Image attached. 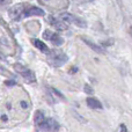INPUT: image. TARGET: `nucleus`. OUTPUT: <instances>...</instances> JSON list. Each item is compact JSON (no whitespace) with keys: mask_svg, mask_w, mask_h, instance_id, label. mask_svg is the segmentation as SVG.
<instances>
[{"mask_svg":"<svg viewBox=\"0 0 132 132\" xmlns=\"http://www.w3.org/2000/svg\"><path fill=\"white\" fill-rule=\"evenodd\" d=\"M14 68H15L16 72H18L24 80H27L28 82L32 84V82L36 81V74H35V72L32 70H30V68L26 67V66H23L21 64H15L14 65Z\"/></svg>","mask_w":132,"mask_h":132,"instance_id":"obj_1","label":"nucleus"},{"mask_svg":"<svg viewBox=\"0 0 132 132\" xmlns=\"http://www.w3.org/2000/svg\"><path fill=\"white\" fill-rule=\"evenodd\" d=\"M60 20L65 21L66 23H72V24L77 26L79 28H86L87 27V22L84 19L79 18L77 15H73L71 13H62L60 14Z\"/></svg>","mask_w":132,"mask_h":132,"instance_id":"obj_2","label":"nucleus"},{"mask_svg":"<svg viewBox=\"0 0 132 132\" xmlns=\"http://www.w3.org/2000/svg\"><path fill=\"white\" fill-rule=\"evenodd\" d=\"M68 60V57L62 51H55L52 53H49V62L51 63V65L56 66V67H59L63 66L66 62Z\"/></svg>","mask_w":132,"mask_h":132,"instance_id":"obj_3","label":"nucleus"},{"mask_svg":"<svg viewBox=\"0 0 132 132\" xmlns=\"http://www.w3.org/2000/svg\"><path fill=\"white\" fill-rule=\"evenodd\" d=\"M42 131H45V132H58L60 129V125L56 119L53 118H46L45 122L39 126Z\"/></svg>","mask_w":132,"mask_h":132,"instance_id":"obj_4","label":"nucleus"},{"mask_svg":"<svg viewBox=\"0 0 132 132\" xmlns=\"http://www.w3.org/2000/svg\"><path fill=\"white\" fill-rule=\"evenodd\" d=\"M49 22H50V24H52L56 29L60 30V31H64V30L67 29V26H66L65 21H63V20L59 21L58 19L53 18V16H49Z\"/></svg>","mask_w":132,"mask_h":132,"instance_id":"obj_5","label":"nucleus"},{"mask_svg":"<svg viewBox=\"0 0 132 132\" xmlns=\"http://www.w3.org/2000/svg\"><path fill=\"white\" fill-rule=\"evenodd\" d=\"M44 11L39 7H29L28 9L24 11V16H44Z\"/></svg>","mask_w":132,"mask_h":132,"instance_id":"obj_6","label":"nucleus"},{"mask_svg":"<svg viewBox=\"0 0 132 132\" xmlns=\"http://www.w3.org/2000/svg\"><path fill=\"white\" fill-rule=\"evenodd\" d=\"M86 103H87V105H88L89 108H92V109H95V110L102 109V103H101L96 97H93V96L87 98Z\"/></svg>","mask_w":132,"mask_h":132,"instance_id":"obj_7","label":"nucleus"},{"mask_svg":"<svg viewBox=\"0 0 132 132\" xmlns=\"http://www.w3.org/2000/svg\"><path fill=\"white\" fill-rule=\"evenodd\" d=\"M82 41L85 42V43L87 44V45L89 46V48L92 49V50H94L95 52H97V53H105V50L102 48L101 45H98V44H96V43H94V42H92V41H89V39H87V38H82Z\"/></svg>","mask_w":132,"mask_h":132,"instance_id":"obj_8","label":"nucleus"},{"mask_svg":"<svg viewBox=\"0 0 132 132\" xmlns=\"http://www.w3.org/2000/svg\"><path fill=\"white\" fill-rule=\"evenodd\" d=\"M32 43H34L35 48H37L39 51H42L43 53H45V55H49V53H50V49H49V46L46 45L44 42L39 41V39H34Z\"/></svg>","mask_w":132,"mask_h":132,"instance_id":"obj_9","label":"nucleus"},{"mask_svg":"<svg viewBox=\"0 0 132 132\" xmlns=\"http://www.w3.org/2000/svg\"><path fill=\"white\" fill-rule=\"evenodd\" d=\"M23 9H24L23 5H16V6H14L13 8L9 11V14H11V16L13 19H19V16H21V14L24 13Z\"/></svg>","mask_w":132,"mask_h":132,"instance_id":"obj_10","label":"nucleus"},{"mask_svg":"<svg viewBox=\"0 0 132 132\" xmlns=\"http://www.w3.org/2000/svg\"><path fill=\"white\" fill-rule=\"evenodd\" d=\"M45 116H44V114H43V111H41V110H37L36 112H35V115H34V122H35V124H36L37 126H41L42 124L45 122Z\"/></svg>","mask_w":132,"mask_h":132,"instance_id":"obj_11","label":"nucleus"},{"mask_svg":"<svg viewBox=\"0 0 132 132\" xmlns=\"http://www.w3.org/2000/svg\"><path fill=\"white\" fill-rule=\"evenodd\" d=\"M50 42L53 44V45L60 46L62 44H64V38H63L60 35H58V34H56V32H53L52 36H51V38H50Z\"/></svg>","mask_w":132,"mask_h":132,"instance_id":"obj_12","label":"nucleus"},{"mask_svg":"<svg viewBox=\"0 0 132 132\" xmlns=\"http://www.w3.org/2000/svg\"><path fill=\"white\" fill-rule=\"evenodd\" d=\"M52 34H53V31H51V30L46 29V30H44V32H43V37L46 39V41H50V38H51V36H52Z\"/></svg>","mask_w":132,"mask_h":132,"instance_id":"obj_13","label":"nucleus"},{"mask_svg":"<svg viewBox=\"0 0 132 132\" xmlns=\"http://www.w3.org/2000/svg\"><path fill=\"white\" fill-rule=\"evenodd\" d=\"M85 92H86L87 94H93V88H92L90 86H88V85H85Z\"/></svg>","mask_w":132,"mask_h":132,"instance_id":"obj_14","label":"nucleus"},{"mask_svg":"<svg viewBox=\"0 0 132 132\" xmlns=\"http://www.w3.org/2000/svg\"><path fill=\"white\" fill-rule=\"evenodd\" d=\"M51 90H52V93H53V94H56V95H58V96H59V97H62V98H65V97H64V95H63L62 93H59V92H58L57 89L52 88V89H51Z\"/></svg>","mask_w":132,"mask_h":132,"instance_id":"obj_15","label":"nucleus"},{"mask_svg":"<svg viewBox=\"0 0 132 132\" xmlns=\"http://www.w3.org/2000/svg\"><path fill=\"white\" fill-rule=\"evenodd\" d=\"M121 131H122V132H128V131H126L125 124H121Z\"/></svg>","mask_w":132,"mask_h":132,"instance_id":"obj_16","label":"nucleus"},{"mask_svg":"<svg viewBox=\"0 0 132 132\" xmlns=\"http://www.w3.org/2000/svg\"><path fill=\"white\" fill-rule=\"evenodd\" d=\"M21 107H22V108H27V103H26L24 101H22V102H21Z\"/></svg>","mask_w":132,"mask_h":132,"instance_id":"obj_17","label":"nucleus"},{"mask_svg":"<svg viewBox=\"0 0 132 132\" xmlns=\"http://www.w3.org/2000/svg\"><path fill=\"white\" fill-rule=\"evenodd\" d=\"M6 85H15V82H13V80H11L9 82L7 81V82H6Z\"/></svg>","mask_w":132,"mask_h":132,"instance_id":"obj_18","label":"nucleus"},{"mask_svg":"<svg viewBox=\"0 0 132 132\" xmlns=\"http://www.w3.org/2000/svg\"><path fill=\"white\" fill-rule=\"evenodd\" d=\"M7 119H8V118H7L6 115H2V121H7Z\"/></svg>","mask_w":132,"mask_h":132,"instance_id":"obj_19","label":"nucleus"},{"mask_svg":"<svg viewBox=\"0 0 132 132\" xmlns=\"http://www.w3.org/2000/svg\"><path fill=\"white\" fill-rule=\"evenodd\" d=\"M130 35L132 36V26H131V28H130Z\"/></svg>","mask_w":132,"mask_h":132,"instance_id":"obj_20","label":"nucleus"}]
</instances>
